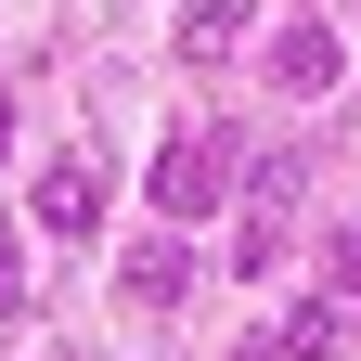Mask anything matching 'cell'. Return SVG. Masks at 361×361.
<instances>
[{"label": "cell", "mask_w": 361, "mask_h": 361, "mask_svg": "<svg viewBox=\"0 0 361 361\" xmlns=\"http://www.w3.org/2000/svg\"><path fill=\"white\" fill-rule=\"evenodd\" d=\"M219 194H233V129H180V142L155 155V180H142L155 219H207Z\"/></svg>", "instance_id": "6da1fadb"}, {"label": "cell", "mask_w": 361, "mask_h": 361, "mask_svg": "<svg viewBox=\"0 0 361 361\" xmlns=\"http://www.w3.org/2000/svg\"><path fill=\"white\" fill-rule=\"evenodd\" d=\"M336 78H348V39L323 13H284V26H271V90H284V104H323Z\"/></svg>", "instance_id": "7a4b0ae2"}, {"label": "cell", "mask_w": 361, "mask_h": 361, "mask_svg": "<svg viewBox=\"0 0 361 361\" xmlns=\"http://www.w3.org/2000/svg\"><path fill=\"white\" fill-rule=\"evenodd\" d=\"M310 194V155L297 142H271L258 168H245V271H271V245H284V207Z\"/></svg>", "instance_id": "3957f363"}, {"label": "cell", "mask_w": 361, "mask_h": 361, "mask_svg": "<svg viewBox=\"0 0 361 361\" xmlns=\"http://www.w3.org/2000/svg\"><path fill=\"white\" fill-rule=\"evenodd\" d=\"M39 233H52V245H90V233H104V168H90V155H52V168H39Z\"/></svg>", "instance_id": "277c9868"}, {"label": "cell", "mask_w": 361, "mask_h": 361, "mask_svg": "<svg viewBox=\"0 0 361 361\" xmlns=\"http://www.w3.org/2000/svg\"><path fill=\"white\" fill-rule=\"evenodd\" d=\"M116 297H129V310H180V297H194L180 233H142V245H129V258H116Z\"/></svg>", "instance_id": "5b68a950"}, {"label": "cell", "mask_w": 361, "mask_h": 361, "mask_svg": "<svg viewBox=\"0 0 361 361\" xmlns=\"http://www.w3.org/2000/svg\"><path fill=\"white\" fill-rule=\"evenodd\" d=\"M245 52V0H194L180 13V65H233Z\"/></svg>", "instance_id": "8992f818"}, {"label": "cell", "mask_w": 361, "mask_h": 361, "mask_svg": "<svg viewBox=\"0 0 361 361\" xmlns=\"http://www.w3.org/2000/svg\"><path fill=\"white\" fill-rule=\"evenodd\" d=\"M284 348L297 361H348V297L336 310H284Z\"/></svg>", "instance_id": "52a82bcc"}, {"label": "cell", "mask_w": 361, "mask_h": 361, "mask_svg": "<svg viewBox=\"0 0 361 361\" xmlns=\"http://www.w3.org/2000/svg\"><path fill=\"white\" fill-rule=\"evenodd\" d=\"M13 310H26V233L0 219V323H13Z\"/></svg>", "instance_id": "ba28073f"}, {"label": "cell", "mask_w": 361, "mask_h": 361, "mask_svg": "<svg viewBox=\"0 0 361 361\" xmlns=\"http://www.w3.org/2000/svg\"><path fill=\"white\" fill-rule=\"evenodd\" d=\"M336 297H348V310H361V245H336Z\"/></svg>", "instance_id": "9c48e42d"}, {"label": "cell", "mask_w": 361, "mask_h": 361, "mask_svg": "<svg viewBox=\"0 0 361 361\" xmlns=\"http://www.w3.org/2000/svg\"><path fill=\"white\" fill-rule=\"evenodd\" d=\"M233 361H297V348H284V336H245V348H233Z\"/></svg>", "instance_id": "30bf717a"}, {"label": "cell", "mask_w": 361, "mask_h": 361, "mask_svg": "<svg viewBox=\"0 0 361 361\" xmlns=\"http://www.w3.org/2000/svg\"><path fill=\"white\" fill-rule=\"evenodd\" d=\"M0 155H13V104H0Z\"/></svg>", "instance_id": "8fae6325"}]
</instances>
